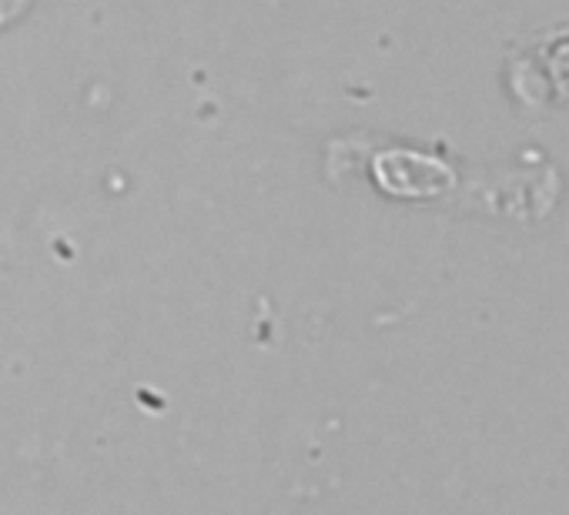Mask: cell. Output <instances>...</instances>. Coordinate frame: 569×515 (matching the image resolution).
Segmentation results:
<instances>
[{
	"instance_id": "cell-1",
	"label": "cell",
	"mask_w": 569,
	"mask_h": 515,
	"mask_svg": "<svg viewBox=\"0 0 569 515\" xmlns=\"http://www.w3.org/2000/svg\"><path fill=\"white\" fill-rule=\"evenodd\" d=\"M546 68H549L556 91L569 98V41H556V48L546 54Z\"/></svg>"
},
{
	"instance_id": "cell-2",
	"label": "cell",
	"mask_w": 569,
	"mask_h": 515,
	"mask_svg": "<svg viewBox=\"0 0 569 515\" xmlns=\"http://www.w3.org/2000/svg\"><path fill=\"white\" fill-rule=\"evenodd\" d=\"M34 4V0H0V28L14 24L18 18H24V11Z\"/></svg>"
}]
</instances>
